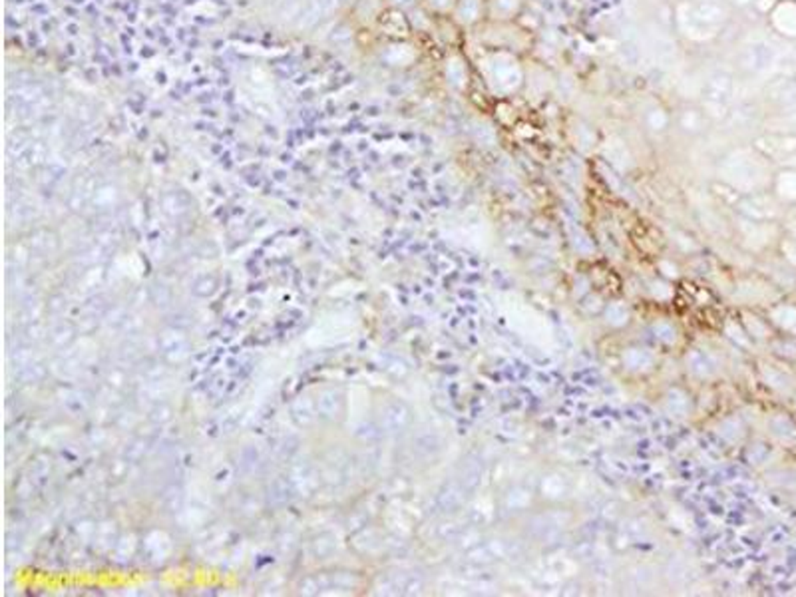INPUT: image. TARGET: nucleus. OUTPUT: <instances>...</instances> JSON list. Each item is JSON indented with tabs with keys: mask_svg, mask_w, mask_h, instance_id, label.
<instances>
[{
	"mask_svg": "<svg viewBox=\"0 0 796 597\" xmlns=\"http://www.w3.org/2000/svg\"><path fill=\"white\" fill-rule=\"evenodd\" d=\"M323 8H321V0H305V6H303V13L297 20L299 28H311L315 26L323 18Z\"/></svg>",
	"mask_w": 796,
	"mask_h": 597,
	"instance_id": "nucleus-1",
	"label": "nucleus"
},
{
	"mask_svg": "<svg viewBox=\"0 0 796 597\" xmlns=\"http://www.w3.org/2000/svg\"><path fill=\"white\" fill-rule=\"evenodd\" d=\"M482 13V0H460L458 2V14H460V20L470 25V22H476Z\"/></svg>",
	"mask_w": 796,
	"mask_h": 597,
	"instance_id": "nucleus-2",
	"label": "nucleus"
},
{
	"mask_svg": "<svg viewBox=\"0 0 796 597\" xmlns=\"http://www.w3.org/2000/svg\"><path fill=\"white\" fill-rule=\"evenodd\" d=\"M492 4H494V18H500V20L514 18V14H518V8H520V0H492Z\"/></svg>",
	"mask_w": 796,
	"mask_h": 597,
	"instance_id": "nucleus-3",
	"label": "nucleus"
},
{
	"mask_svg": "<svg viewBox=\"0 0 796 597\" xmlns=\"http://www.w3.org/2000/svg\"><path fill=\"white\" fill-rule=\"evenodd\" d=\"M303 6H305L303 0H285L283 4H279V16L283 20H299Z\"/></svg>",
	"mask_w": 796,
	"mask_h": 597,
	"instance_id": "nucleus-4",
	"label": "nucleus"
},
{
	"mask_svg": "<svg viewBox=\"0 0 796 597\" xmlns=\"http://www.w3.org/2000/svg\"><path fill=\"white\" fill-rule=\"evenodd\" d=\"M351 36H353V30H351L349 26L341 25L332 30L331 40L332 42H346V40H351Z\"/></svg>",
	"mask_w": 796,
	"mask_h": 597,
	"instance_id": "nucleus-5",
	"label": "nucleus"
},
{
	"mask_svg": "<svg viewBox=\"0 0 796 597\" xmlns=\"http://www.w3.org/2000/svg\"><path fill=\"white\" fill-rule=\"evenodd\" d=\"M339 2H341V0H321V8H323V14H325V16H329L331 13H335V11H337V6H339Z\"/></svg>",
	"mask_w": 796,
	"mask_h": 597,
	"instance_id": "nucleus-6",
	"label": "nucleus"
},
{
	"mask_svg": "<svg viewBox=\"0 0 796 597\" xmlns=\"http://www.w3.org/2000/svg\"><path fill=\"white\" fill-rule=\"evenodd\" d=\"M436 6H448V0H436Z\"/></svg>",
	"mask_w": 796,
	"mask_h": 597,
	"instance_id": "nucleus-7",
	"label": "nucleus"
},
{
	"mask_svg": "<svg viewBox=\"0 0 796 597\" xmlns=\"http://www.w3.org/2000/svg\"><path fill=\"white\" fill-rule=\"evenodd\" d=\"M269 2H273V4H283L285 0H269Z\"/></svg>",
	"mask_w": 796,
	"mask_h": 597,
	"instance_id": "nucleus-8",
	"label": "nucleus"
}]
</instances>
